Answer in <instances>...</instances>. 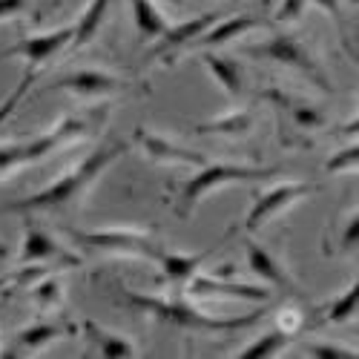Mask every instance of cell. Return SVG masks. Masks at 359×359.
Wrapping results in <instances>:
<instances>
[{"instance_id": "27", "label": "cell", "mask_w": 359, "mask_h": 359, "mask_svg": "<svg viewBox=\"0 0 359 359\" xmlns=\"http://www.w3.org/2000/svg\"><path fill=\"white\" fill-rule=\"evenodd\" d=\"M305 351L316 359H356V353L351 348L331 345V342H311V345H305Z\"/></svg>"}, {"instance_id": "31", "label": "cell", "mask_w": 359, "mask_h": 359, "mask_svg": "<svg viewBox=\"0 0 359 359\" xmlns=\"http://www.w3.org/2000/svg\"><path fill=\"white\" fill-rule=\"evenodd\" d=\"M356 233H359V219L351 216V222H348V227H345V233H342V248H345V250H353V248H356Z\"/></svg>"}, {"instance_id": "2", "label": "cell", "mask_w": 359, "mask_h": 359, "mask_svg": "<svg viewBox=\"0 0 359 359\" xmlns=\"http://www.w3.org/2000/svg\"><path fill=\"white\" fill-rule=\"evenodd\" d=\"M127 299L147 311L149 316H156L158 322H167L172 327H187V331H238V327H250L264 319V308L253 311L248 316H236V319H219V316H207L198 313L187 302H175V299H158V296H141V293H127Z\"/></svg>"}, {"instance_id": "26", "label": "cell", "mask_w": 359, "mask_h": 359, "mask_svg": "<svg viewBox=\"0 0 359 359\" xmlns=\"http://www.w3.org/2000/svg\"><path fill=\"white\" fill-rule=\"evenodd\" d=\"M290 115H293V121H296L299 127H308V130H319V127L325 124L322 112L313 109V107L305 104V101H293V104H290Z\"/></svg>"}, {"instance_id": "25", "label": "cell", "mask_w": 359, "mask_h": 359, "mask_svg": "<svg viewBox=\"0 0 359 359\" xmlns=\"http://www.w3.org/2000/svg\"><path fill=\"white\" fill-rule=\"evenodd\" d=\"M32 296H35V302H38V305H43V308H55V305H61V302H64V285H61V282H55V279H43V282L32 290Z\"/></svg>"}, {"instance_id": "16", "label": "cell", "mask_w": 359, "mask_h": 359, "mask_svg": "<svg viewBox=\"0 0 359 359\" xmlns=\"http://www.w3.org/2000/svg\"><path fill=\"white\" fill-rule=\"evenodd\" d=\"M201 61L216 75V81L224 86L227 95H233V98L242 95L245 83H242V69H238L236 57H227V55H219V52H201Z\"/></svg>"}, {"instance_id": "20", "label": "cell", "mask_w": 359, "mask_h": 359, "mask_svg": "<svg viewBox=\"0 0 359 359\" xmlns=\"http://www.w3.org/2000/svg\"><path fill=\"white\" fill-rule=\"evenodd\" d=\"M86 334H89V339L95 342L98 353L107 356V359H121V356L127 359V356H135V345H133L130 339H121V337H112V334L101 331V325H95V322H86Z\"/></svg>"}, {"instance_id": "18", "label": "cell", "mask_w": 359, "mask_h": 359, "mask_svg": "<svg viewBox=\"0 0 359 359\" xmlns=\"http://www.w3.org/2000/svg\"><path fill=\"white\" fill-rule=\"evenodd\" d=\"M107 12H109V0H93V4L86 6V12L81 15V20L75 23V35H72L69 46H86L89 41H93L98 35Z\"/></svg>"}, {"instance_id": "30", "label": "cell", "mask_w": 359, "mask_h": 359, "mask_svg": "<svg viewBox=\"0 0 359 359\" xmlns=\"http://www.w3.org/2000/svg\"><path fill=\"white\" fill-rule=\"evenodd\" d=\"M29 9V0H0V20L4 18H15L20 12Z\"/></svg>"}, {"instance_id": "29", "label": "cell", "mask_w": 359, "mask_h": 359, "mask_svg": "<svg viewBox=\"0 0 359 359\" xmlns=\"http://www.w3.org/2000/svg\"><path fill=\"white\" fill-rule=\"evenodd\" d=\"M305 4L308 0H282V6L276 12V20L279 23H296L299 18L305 15Z\"/></svg>"}, {"instance_id": "10", "label": "cell", "mask_w": 359, "mask_h": 359, "mask_svg": "<svg viewBox=\"0 0 359 359\" xmlns=\"http://www.w3.org/2000/svg\"><path fill=\"white\" fill-rule=\"evenodd\" d=\"M46 89H67V93L81 95V98H107L112 93H121L124 83L104 69H78V72H69L64 78L52 81Z\"/></svg>"}, {"instance_id": "11", "label": "cell", "mask_w": 359, "mask_h": 359, "mask_svg": "<svg viewBox=\"0 0 359 359\" xmlns=\"http://www.w3.org/2000/svg\"><path fill=\"white\" fill-rule=\"evenodd\" d=\"M135 138L144 147V153L153 158V161H158V164H198L201 167L207 161L201 153H196V149H187V147L175 144V141H170L164 135H156V133L138 130Z\"/></svg>"}, {"instance_id": "1", "label": "cell", "mask_w": 359, "mask_h": 359, "mask_svg": "<svg viewBox=\"0 0 359 359\" xmlns=\"http://www.w3.org/2000/svg\"><path fill=\"white\" fill-rule=\"evenodd\" d=\"M127 149H130V144H124V141H109V144L98 147L95 153H89L72 172H67L64 178H57L55 184L43 187L35 196L12 201L6 210L9 213H52V210H64V207L75 204L89 187H93L98 178L127 153Z\"/></svg>"}, {"instance_id": "8", "label": "cell", "mask_w": 359, "mask_h": 359, "mask_svg": "<svg viewBox=\"0 0 359 359\" xmlns=\"http://www.w3.org/2000/svg\"><path fill=\"white\" fill-rule=\"evenodd\" d=\"M313 190H316L313 184H302V182H282V184H276V187H271V190H264V193L253 201L245 227H248L250 233L259 230L262 224L271 222L273 216H279L285 207H290L293 201L311 196Z\"/></svg>"}, {"instance_id": "12", "label": "cell", "mask_w": 359, "mask_h": 359, "mask_svg": "<svg viewBox=\"0 0 359 359\" xmlns=\"http://www.w3.org/2000/svg\"><path fill=\"white\" fill-rule=\"evenodd\" d=\"M248 262H250V271H253L262 282L273 285V287H279V290H285V293H296V285H293V279L285 273V267L279 264V259L271 256L264 248H259L256 242H248Z\"/></svg>"}, {"instance_id": "4", "label": "cell", "mask_w": 359, "mask_h": 359, "mask_svg": "<svg viewBox=\"0 0 359 359\" xmlns=\"http://www.w3.org/2000/svg\"><path fill=\"white\" fill-rule=\"evenodd\" d=\"M72 35H75V26H64V29H55V32H49V35L26 38V41L15 43L12 49H6V57H18V55H23L29 64H26L23 81L15 86V93L9 95V101H6L4 107H0V124L6 121V115H12V112H15V107H18V104H20V98L26 95L29 83H32V81L38 78V69H41L46 61H52V57H55L57 52H64V49L72 43Z\"/></svg>"}, {"instance_id": "24", "label": "cell", "mask_w": 359, "mask_h": 359, "mask_svg": "<svg viewBox=\"0 0 359 359\" xmlns=\"http://www.w3.org/2000/svg\"><path fill=\"white\" fill-rule=\"evenodd\" d=\"M250 130V115L248 112H236L227 118H219L213 124H201L198 133H227V135H242Z\"/></svg>"}, {"instance_id": "5", "label": "cell", "mask_w": 359, "mask_h": 359, "mask_svg": "<svg viewBox=\"0 0 359 359\" xmlns=\"http://www.w3.org/2000/svg\"><path fill=\"white\" fill-rule=\"evenodd\" d=\"M245 52L250 57H264V61H276V64L299 69L313 86H319L322 93H331V89H334L331 81L325 78L322 67L316 64V57L311 55V49L305 43H299L296 38H290V35H273L271 41H264V43L245 46Z\"/></svg>"}, {"instance_id": "32", "label": "cell", "mask_w": 359, "mask_h": 359, "mask_svg": "<svg viewBox=\"0 0 359 359\" xmlns=\"http://www.w3.org/2000/svg\"><path fill=\"white\" fill-rule=\"evenodd\" d=\"M313 4H316L319 9H325V12H331L337 20H342V6H339V0H313Z\"/></svg>"}, {"instance_id": "7", "label": "cell", "mask_w": 359, "mask_h": 359, "mask_svg": "<svg viewBox=\"0 0 359 359\" xmlns=\"http://www.w3.org/2000/svg\"><path fill=\"white\" fill-rule=\"evenodd\" d=\"M216 20H222V12H213V15H201L196 20H187V23H178V26H167L164 32L156 38L158 43L153 46V52H149V61H158V64H172L178 55H182L184 49L193 46V41L207 32Z\"/></svg>"}, {"instance_id": "9", "label": "cell", "mask_w": 359, "mask_h": 359, "mask_svg": "<svg viewBox=\"0 0 359 359\" xmlns=\"http://www.w3.org/2000/svg\"><path fill=\"white\" fill-rule=\"evenodd\" d=\"M78 242L98 248V250H109V253H133V256H144V259H158L161 248L144 233H130V230H101V233H75Z\"/></svg>"}, {"instance_id": "19", "label": "cell", "mask_w": 359, "mask_h": 359, "mask_svg": "<svg viewBox=\"0 0 359 359\" xmlns=\"http://www.w3.org/2000/svg\"><path fill=\"white\" fill-rule=\"evenodd\" d=\"M130 9H133V20L138 26L141 38H149L156 41L164 29H167V20L161 18V12L153 6V0H130Z\"/></svg>"}, {"instance_id": "17", "label": "cell", "mask_w": 359, "mask_h": 359, "mask_svg": "<svg viewBox=\"0 0 359 359\" xmlns=\"http://www.w3.org/2000/svg\"><path fill=\"white\" fill-rule=\"evenodd\" d=\"M210 256V253H201V256H182V253H167V250H161L158 253V264H161V271H164V276H167V282L170 285H184V282H190L193 276H196V271L201 267V262Z\"/></svg>"}, {"instance_id": "23", "label": "cell", "mask_w": 359, "mask_h": 359, "mask_svg": "<svg viewBox=\"0 0 359 359\" xmlns=\"http://www.w3.org/2000/svg\"><path fill=\"white\" fill-rule=\"evenodd\" d=\"M356 302H359V287L356 285H351L337 302L325 311V319L327 322H348L353 313H356Z\"/></svg>"}, {"instance_id": "13", "label": "cell", "mask_w": 359, "mask_h": 359, "mask_svg": "<svg viewBox=\"0 0 359 359\" xmlns=\"http://www.w3.org/2000/svg\"><path fill=\"white\" fill-rule=\"evenodd\" d=\"M250 29H259V20L256 18H250V15H236V18H227V20H216L207 32H201L196 41H193V46L198 49H210V46H222V43H227V41H233V38H238V35H245V32H250Z\"/></svg>"}, {"instance_id": "21", "label": "cell", "mask_w": 359, "mask_h": 359, "mask_svg": "<svg viewBox=\"0 0 359 359\" xmlns=\"http://www.w3.org/2000/svg\"><path fill=\"white\" fill-rule=\"evenodd\" d=\"M72 334V327L69 325H52V322H41V325H32V327H26V331L18 337V345L29 348V351H38L43 345H49L52 339L57 337H67Z\"/></svg>"}, {"instance_id": "22", "label": "cell", "mask_w": 359, "mask_h": 359, "mask_svg": "<svg viewBox=\"0 0 359 359\" xmlns=\"http://www.w3.org/2000/svg\"><path fill=\"white\" fill-rule=\"evenodd\" d=\"M290 339H293V334H287V331H271V334H264L262 339H256L253 345H248L238 356H242V359H267V356H276V351H282Z\"/></svg>"}, {"instance_id": "6", "label": "cell", "mask_w": 359, "mask_h": 359, "mask_svg": "<svg viewBox=\"0 0 359 359\" xmlns=\"http://www.w3.org/2000/svg\"><path fill=\"white\" fill-rule=\"evenodd\" d=\"M83 130H86V124L78 121V118H64V121L57 124L52 133L41 135V138H35V141L0 147V172H6V170H15V167H20V164H29V161L43 158L46 153H52L55 147H61L64 141L81 135Z\"/></svg>"}, {"instance_id": "28", "label": "cell", "mask_w": 359, "mask_h": 359, "mask_svg": "<svg viewBox=\"0 0 359 359\" xmlns=\"http://www.w3.org/2000/svg\"><path fill=\"white\" fill-rule=\"evenodd\" d=\"M356 161H359V149H356V144H351V147H345L339 156H334V158H327V172H345V170H353L356 167Z\"/></svg>"}, {"instance_id": "15", "label": "cell", "mask_w": 359, "mask_h": 359, "mask_svg": "<svg viewBox=\"0 0 359 359\" xmlns=\"http://www.w3.org/2000/svg\"><path fill=\"white\" fill-rule=\"evenodd\" d=\"M52 259H72V256H67L61 248L55 245V238L46 236L41 227L29 224L26 227V242H23V250H20V262L23 264H38V262H52Z\"/></svg>"}, {"instance_id": "33", "label": "cell", "mask_w": 359, "mask_h": 359, "mask_svg": "<svg viewBox=\"0 0 359 359\" xmlns=\"http://www.w3.org/2000/svg\"><path fill=\"white\" fill-rule=\"evenodd\" d=\"M170 4H172V6H182V4H184V0H170Z\"/></svg>"}, {"instance_id": "14", "label": "cell", "mask_w": 359, "mask_h": 359, "mask_svg": "<svg viewBox=\"0 0 359 359\" xmlns=\"http://www.w3.org/2000/svg\"><path fill=\"white\" fill-rule=\"evenodd\" d=\"M190 293L193 296H204V293H222V296H238V299H250V302H264L267 290L264 287H253L248 282H219V279H204V276H193L190 279Z\"/></svg>"}, {"instance_id": "3", "label": "cell", "mask_w": 359, "mask_h": 359, "mask_svg": "<svg viewBox=\"0 0 359 359\" xmlns=\"http://www.w3.org/2000/svg\"><path fill=\"white\" fill-rule=\"evenodd\" d=\"M276 170H262V167H245V164H213V161H204L201 164V172L193 175L190 182L182 187L178 193V201H175V213L187 219L193 213V207L207 196L224 184H233V182H262V178H273Z\"/></svg>"}]
</instances>
